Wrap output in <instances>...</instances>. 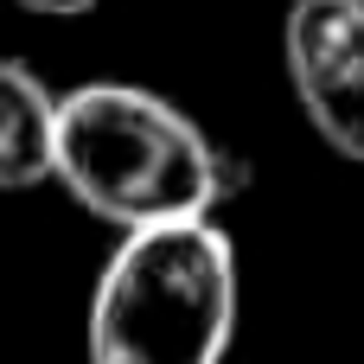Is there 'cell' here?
<instances>
[{"mask_svg":"<svg viewBox=\"0 0 364 364\" xmlns=\"http://www.w3.org/2000/svg\"><path fill=\"white\" fill-rule=\"evenodd\" d=\"M51 179L122 237L160 224H205L230 198V166L205 128L141 83H83L58 96Z\"/></svg>","mask_w":364,"mask_h":364,"instance_id":"6da1fadb","label":"cell"},{"mask_svg":"<svg viewBox=\"0 0 364 364\" xmlns=\"http://www.w3.org/2000/svg\"><path fill=\"white\" fill-rule=\"evenodd\" d=\"M237 339V243L160 224L115 243L90 294V364H224Z\"/></svg>","mask_w":364,"mask_h":364,"instance_id":"7a4b0ae2","label":"cell"},{"mask_svg":"<svg viewBox=\"0 0 364 364\" xmlns=\"http://www.w3.org/2000/svg\"><path fill=\"white\" fill-rule=\"evenodd\" d=\"M282 51L314 134L364 166V0H294Z\"/></svg>","mask_w":364,"mask_h":364,"instance_id":"3957f363","label":"cell"},{"mask_svg":"<svg viewBox=\"0 0 364 364\" xmlns=\"http://www.w3.org/2000/svg\"><path fill=\"white\" fill-rule=\"evenodd\" d=\"M58 147V96L19 58H0V192L51 186Z\"/></svg>","mask_w":364,"mask_h":364,"instance_id":"277c9868","label":"cell"},{"mask_svg":"<svg viewBox=\"0 0 364 364\" xmlns=\"http://www.w3.org/2000/svg\"><path fill=\"white\" fill-rule=\"evenodd\" d=\"M13 6H26V13H45V19H77V13H90L96 0H13Z\"/></svg>","mask_w":364,"mask_h":364,"instance_id":"5b68a950","label":"cell"}]
</instances>
